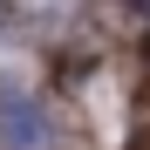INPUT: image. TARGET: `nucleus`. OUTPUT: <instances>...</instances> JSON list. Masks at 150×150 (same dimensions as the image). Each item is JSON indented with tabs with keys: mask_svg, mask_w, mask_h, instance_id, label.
Here are the masks:
<instances>
[{
	"mask_svg": "<svg viewBox=\"0 0 150 150\" xmlns=\"http://www.w3.org/2000/svg\"><path fill=\"white\" fill-rule=\"evenodd\" d=\"M0 143L7 150H48V123H41V109L28 96H7L0 103Z\"/></svg>",
	"mask_w": 150,
	"mask_h": 150,
	"instance_id": "f257e3e1",
	"label": "nucleus"
}]
</instances>
